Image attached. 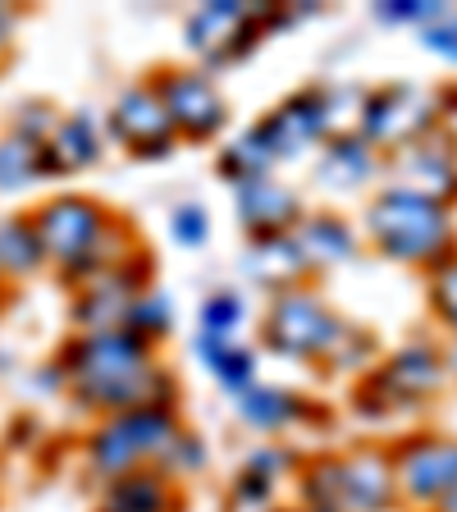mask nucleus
<instances>
[{
	"label": "nucleus",
	"instance_id": "nucleus-1",
	"mask_svg": "<svg viewBox=\"0 0 457 512\" xmlns=\"http://www.w3.org/2000/svg\"><path fill=\"white\" fill-rule=\"evenodd\" d=\"M69 384L83 403H101L115 412L133 407H160L156 398L165 394L156 366H151L147 339L128 330H101L83 334L69 352Z\"/></svg>",
	"mask_w": 457,
	"mask_h": 512
},
{
	"label": "nucleus",
	"instance_id": "nucleus-26",
	"mask_svg": "<svg viewBox=\"0 0 457 512\" xmlns=\"http://www.w3.org/2000/svg\"><path fill=\"white\" fill-rule=\"evenodd\" d=\"M243 325V302L234 293H215L202 307V334H220V339H234V330Z\"/></svg>",
	"mask_w": 457,
	"mask_h": 512
},
{
	"label": "nucleus",
	"instance_id": "nucleus-19",
	"mask_svg": "<svg viewBox=\"0 0 457 512\" xmlns=\"http://www.w3.org/2000/svg\"><path fill=\"white\" fill-rule=\"evenodd\" d=\"M165 508H170V490L160 485V476H147V471L119 476L106 494V512H165Z\"/></svg>",
	"mask_w": 457,
	"mask_h": 512
},
{
	"label": "nucleus",
	"instance_id": "nucleus-13",
	"mask_svg": "<svg viewBox=\"0 0 457 512\" xmlns=\"http://www.w3.org/2000/svg\"><path fill=\"white\" fill-rule=\"evenodd\" d=\"M247 19H252V14H247L243 5H229V0L206 5L202 14H192V19H188L192 51L211 55V60H229V55L238 51V32H243Z\"/></svg>",
	"mask_w": 457,
	"mask_h": 512
},
{
	"label": "nucleus",
	"instance_id": "nucleus-24",
	"mask_svg": "<svg viewBox=\"0 0 457 512\" xmlns=\"http://www.w3.org/2000/svg\"><path fill=\"white\" fill-rule=\"evenodd\" d=\"M407 165L416 170V188L412 192H421V197H430V202L457 183V170H453V160H448V151L416 147L412 156H407Z\"/></svg>",
	"mask_w": 457,
	"mask_h": 512
},
{
	"label": "nucleus",
	"instance_id": "nucleus-14",
	"mask_svg": "<svg viewBox=\"0 0 457 512\" xmlns=\"http://www.w3.org/2000/svg\"><path fill=\"white\" fill-rule=\"evenodd\" d=\"M101 156V138L87 115H69L55 124V133L42 142V170H83Z\"/></svg>",
	"mask_w": 457,
	"mask_h": 512
},
{
	"label": "nucleus",
	"instance_id": "nucleus-9",
	"mask_svg": "<svg viewBox=\"0 0 457 512\" xmlns=\"http://www.w3.org/2000/svg\"><path fill=\"white\" fill-rule=\"evenodd\" d=\"M115 133L128 142V147L147 151V156H160V151L170 147L174 138V124L170 115H165V106H160V96L151 92V87H138V92H124L115 101Z\"/></svg>",
	"mask_w": 457,
	"mask_h": 512
},
{
	"label": "nucleus",
	"instance_id": "nucleus-2",
	"mask_svg": "<svg viewBox=\"0 0 457 512\" xmlns=\"http://www.w3.org/2000/svg\"><path fill=\"white\" fill-rule=\"evenodd\" d=\"M375 243L384 247L398 261H430L439 256L448 243H453V229H448V215L439 202L421 197L412 188H394L384 192L380 202L366 215Z\"/></svg>",
	"mask_w": 457,
	"mask_h": 512
},
{
	"label": "nucleus",
	"instance_id": "nucleus-22",
	"mask_svg": "<svg viewBox=\"0 0 457 512\" xmlns=\"http://www.w3.org/2000/svg\"><path fill=\"white\" fill-rule=\"evenodd\" d=\"M238 412H243V421H252V426H261V430H279V426H288V421H298L302 407H298V398L284 394V389H247Z\"/></svg>",
	"mask_w": 457,
	"mask_h": 512
},
{
	"label": "nucleus",
	"instance_id": "nucleus-31",
	"mask_svg": "<svg viewBox=\"0 0 457 512\" xmlns=\"http://www.w3.org/2000/svg\"><path fill=\"white\" fill-rule=\"evenodd\" d=\"M444 512H457V490H453V494H448V499H444Z\"/></svg>",
	"mask_w": 457,
	"mask_h": 512
},
{
	"label": "nucleus",
	"instance_id": "nucleus-21",
	"mask_svg": "<svg viewBox=\"0 0 457 512\" xmlns=\"http://www.w3.org/2000/svg\"><path fill=\"white\" fill-rule=\"evenodd\" d=\"M42 147L28 138H0V192H19L32 179H42Z\"/></svg>",
	"mask_w": 457,
	"mask_h": 512
},
{
	"label": "nucleus",
	"instance_id": "nucleus-3",
	"mask_svg": "<svg viewBox=\"0 0 457 512\" xmlns=\"http://www.w3.org/2000/svg\"><path fill=\"white\" fill-rule=\"evenodd\" d=\"M42 256L55 261L64 275H96L106 266L101 261V243H106V215L101 206L83 202V197H55L42 211L32 215Z\"/></svg>",
	"mask_w": 457,
	"mask_h": 512
},
{
	"label": "nucleus",
	"instance_id": "nucleus-4",
	"mask_svg": "<svg viewBox=\"0 0 457 512\" xmlns=\"http://www.w3.org/2000/svg\"><path fill=\"white\" fill-rule=\"evenodd\" d=\"M174 439H179V430H174V416L165 407H133V412H119L92 439V467L101 476L119 480L138 467L142 458H165Z\"/></svg>",
	"mask_w": 457,
	"mask_h": 512
},
{
	"label": "nucleus",
	"instance_id": "nucleus-10",
	"mask_svg": "<svg viewBox=\"0 0 457 512\" xmlns=\"http://www.w3.org/2000/svg\"><path fill=\"white\" fill-rule=\"evenodd\" d=\"M398 480L412 499H448L457 490V444L407 448L398 462Z\"/></svg>",
	"mask_w": 457,
	"mask_h": 512
},
{
	"label": "nucleus",
	"instance_id": "nucleus-17",
	"mask_svg": "<svg viewBox=\"0 0 457 512\" xmlns=\"http://www.w3.org/2000/svg\"><path fill=\"white\" fill-rule=\"evenodd\" d=\"M42 243L32 220H0V275L28 279L32 270H42Z\"/></svg>",
	"mask_w": 457,
	"mask_h": 512
},
{
	"label": "nucleus",
	"instance_id": "nucleus-12",
	"mask_svg": "<svg viewBox=\"0 0 457 512\" xmlns=\"http://www.w3.org/2000/svg\"><path fill=\"white\" fill-rule=\"evenodd\" d=\"M334 476H339V508H352V512H375L394 494V471L384 467L380 458L334 462Z\"/></svg>",
	"mask_w": 457,
	"mask_h": 512
},
{
	"label": "nucleus",
	"instance_id": "nucleus-30",
	"mask_svg": "<svg viewBox=\"0 0 457 512\" xmlns=\"http://www.w3.org/2000/svg\"><path fill=\"white\" fill-rule=\"evenodd\" d=\"M435 302H439V311H444V320H448V325H457V266H448L444 275H439Z\"/></svg>",
	"mask_w": 457,
	"mask_h": 512
},
{
	"label": "nucleus",
	"instance_id": "nucleus-25",
	"mask_svg": "<svg viewBox=\"0 0 457 512\" xmlns=\"http://www.w3.org/2000/svg\"><path fill=\"white\" fill-rule=\"evenodd\" d=\"M124 330L138 334V339H151V334L170 330V302L165 298H133V307H128V316H124Z\"/></svg>",
	"mask_w": 457,
	"mask_h": 512
},
{
	"label": "nucleus",
	"instance_id": "nucleus-23",
	"mask_svg": "<svg viewBox=\"0 0 457 512\" xmlns=\"http://www.w3.org/2000/svg\"><path fill=\"white\" fill-rule=\"evenodd\" d=\"M298 247H302V256H316V261H348L357 252V238L339 220H307Z\"/></svg>",
	"mask_w": 457,
	"mask_h": 512
},
{
	"label": "nucleus",
	"instance_id": "nucleus-20",
	"mask_svg": "<svg viewBox=\"0 0 457 512\" xmlns=\"http://www.w3.org/2000/svg\"><path fill=\"white\" fill-rule=\"evenodd\" d=\"M439 362H435V352L430 348H407L403 357H394V366L384 371V384L389 389H403L407 398H416V394H430L439 384Z\"/></svg>",
	"mask_w": 457,
	"mask_h": 512
},
{
	"label": "nucleus",
	"instance_id": "nucleus-29",
	"mask_svg": "<svg viewBox=\"0 0 457 512\" xmlns=\"http://www.w3.org/2000/svg\"><path fill=\"white\" fill-rule=\"evenodd\" d=\"M174 238L179 243H188V247H197V243H206V211L202 206H179L174 211Z\"/></svg>",
	"mask_w": 457,
	"mask_h": 512
},
{
	"label": "nucleus",
	"instance_id": "nucleus-18",
	"mask_svg": "<svg viewBox=\"0 0 457 512\" xmlns=\"http://www.w3.org/2000/svg\"><path fill=\"white\" fill-rule=\"evenodd\" d=\"M371 170H375L371 147H366L362 138H352V142L343 138L320 160V183H325V188H357L362 179H371Z\"/></svg>",
	"mask_w": 457,
	"mask_h": 512
},
{
	"label": "nucleus",
	"instance_id": "nucleus-27",
	"mask_svg": "<svg viewBox=\"0 0 457 512\" xmlns=\"http://www.w3.org/2000/svg\"><path fill=\"white\" fill-rule=\"evenodd\" d=\"M444 5H421V0H398V5H380V19L389 23H421V28H430L435 19H444Z\"/></svg>",
	"mask_w": 457,
	"mask_h": 512
},
{
	"label": "nucleus",
	"instance_id": "nucleus-28",
	"mask_svg": "<svg viewBox=\"0 0 457 512\" xmlns=\"http://www.w3.org/2000/svg\"><path fill=\"white\" fill-rule=\"evenodd\" d=\"M421 42H426V51L444 55V60H457V14H444V19H435L430 28H421Z\"/></svg>",
	"mask_w": 457,
	"mask_h": 512
},
{
	"label": "nucleus",
	"instance_id": "nucleus-5",
	"mask_svg": "<svg viewBox=\"0 0 457 512\" xmlns=\"http://www.w3.org/2000/svg\"><path fill=\"white\" fill-rule=\"evenodd\" d=\"M266 334H270V348L288 352V357H320V352H334L348 339L343 320L320 298H311V293H284L270 307Z\"/></svg>",
	"mask_w": 457,
	"mask_h": 512
},
{
	"label": "nucleus",
	"instance_id": "nucleus-11",
	"mask_svg": "<svg viewBox=\"0 0 457 512\" xmlns=\"http://www.w3.org/2000/svg\"><path fill=\"white\" fill-rule=\"evenodd\" d=\"M298 211H302L298 197L284 183H270V179L238 183V215H243V224L261 229L266 238H279V229L298 220Z\"/></svg>",
	"mask_w": 457,
	"mask_h": 512
},
{
	"label": "nucleus",
	"instance_id": "nucleus-15",
	"mask_svg": "<svg viewBox=\"0 0 457 512\" xmlns=\"http://www.w3.org/2000/svg\"><path fill=\"white\" fill-rule=\"evenodd\" d=\"M197 357L215 371V380L224 389H252V371L256 357L247 348H238L234 339H220V334H197Z\"/></svg>",
	"mask_w": 457,
	"mask_h": 512
},
{
	"label": "nucleus",
	"instance_id": "nucleus-7",
	"mask_svg": "<svg viewBox=\"0 0 457 512\" xmlns=\"http://www.w3.org/2000/svg\"><path fill=\"white\" fill-rule=\"evenodd\" d=\"M325 124H330L325 96H298V101H288L279 115H270L256 133H261V142L270 147L275 160H293V156H302L311 142L325 138Z\"/></svg>",
	"mask_w": 457,
	"mask_h": 512
},
{
	"label": "nucleus",
	"instance_id": "nucleus-32",
	"mask_svg": "<svg viewBox=\"0 0 457 512\" xmlns=\"http://www.w3.org/2000/svg\"><path fill=\"white\" fill-rule=\"evenodd\" d=\"M453 366H457V348H453Z\"/></svg>",
	"mask_w": 457,
	"mask_h": 512
},
{
	"label": "nucleus",
	"instance_id": "nucleus-16",
	"mask_svg": "<svg viewBox=\"0 0 457 512\" xmlns=\"http://www.w3.org/2000/svg\"><path fill=\"white\" fill-rule=\"evenodd\" d=\"M307 270V256L293 238H261V243L247 252V275L261 279V284H288Z\"/></svg>",
	"mask_w": 457,
	"mask_h": 512
},
{
	"label": "nucleus",
	"instance_id": "nucleus-8",
	"mask_svg": "<svg viewBox=\"0 0 457 512\" xmlns=\"http://www.w3.org/2000/svg\"><path fill=\"white\" fill-rule=\"evenodd\" d=\"M362 124L371 142H407L430 124V96L416 87H389L366 106Z\"/></svg>",
	"mask_w": 457,
	"mask_h": 512
},
{
	"label": "nucleus",
	"instance_id": "nucleus-6",
	"mask_svg": "<svg viewBox=\"0 0 457 512\" xmlns=\"http://www.w3.org/2000/svg\"><path fill=\"white\" fill-rule=\"evenodd\" d=\"M156 96L165 115H170V124L188 138H211L224 124V101L202 74H170L156 87Z\"/></svg>",
	"mask_w": 457,
	"mask_h": 512
}]
</instances>
